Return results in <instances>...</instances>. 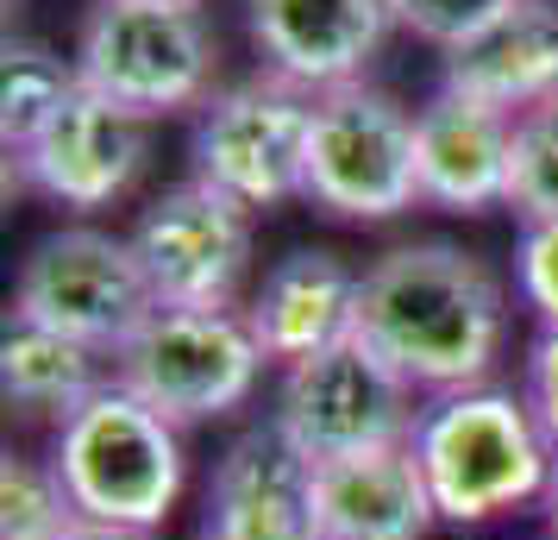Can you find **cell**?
Returning a JSON list of instances; mask_svg holds the SVG:
<instances>
[{"mask_svg":"<svg viewBox=\"0 0 558 540\" xmlns=\"http://www.w3.org/2000/svg\"><path fill=\"white\" fill-rule=\"evenodd\" d=\"M502 284L452 239H414L383 252L357 289V339L414 389H477L502 352Z\"/></svg>","mask_w":558,"mask_h":540,"instance_id":"obj_1","label":"cell"},{"mask_svg":"<svg viewBox=\"0 0 558 540\" xmlns=\"http://www.w3.org/2000/svg\"><path fill=\"white\" fill-rule=\"evenodd\" d=\"M553 453L558 446L546 440L527 396H508L489 384L439 396L433 409H421V428H414V459L427 471L433 509L458 528H477V521H496V515L553 496Z\"/></svg>","mask_w":558,"mask_h":540,"instance_id":"obj_2","label":"cell"},{"mask_svg":"<svg viewBox=\"0 0 558 540\" xmlns=\"http://www.w3.org/2000/svg\"><path fill=\"white\" fill-rule=\"evenodd\" d=\"M57 478L82 521L151 535L182 496V434L126 384H101L57 428Z\"/></svg>","mask_w":558,"mask_h":540,"instance_id":"obj_3","label":"cell"},{"mask_svg":"<svg viewBox=\"0 0 558 540\" xmlns=\"http://www.w3.org/2000/svg\"><path fill=\"white\" fill-rule=\"evenodd\" d=\"M76 82L138 120L182 113L214 82V32L195 0H95L76 38Z\"/></svg>","mask_w":558,"mask_h":540,"instance_id":"obj_4","label":"cell"},{"mask_svg":"<svg viewBox=\"0 0 558 540\" xmlns=\"http://www.w3.org/2000/svg\"><path fill=\"white\" fill-rule=\"evenodd\" d=\"M252 321L232 309H157L138 334L113 352V384L145 396L157 415L177 428L189 421H220L257 389L264 371Z\"/></svg>","mask_w":558,"mask_h":540,"instance_id":"obj_5","label":"cell"},{"mask_svg":"<svg viewBox=\"0 0 558 540\" xmlns=\"http://www.w3.org/2000/svg\"><path fill=\"white\" fill-rule=\"evenodd\" d=\"M270 428L307 465H327L352 459V453H377V446H408L421 428V409H414V384L352 334L282 371Z\"/></svg>","mask_w":558,"mask_h":540,"instance_id":"obj_6","label":"cell"},{"mask_svg":"<svg viewBox=\"0 0 558 540\" xmlns=\"http://www.w3.org/2000/svg\"><path fill=\"white\" fill-rule=\"evenodd\" d=\"M13 314L32 327L70 334L95 352H120L157 314V296L145 284V264L132 239H113L101 227L45 232L20 264Z\"/></svg>","mask_w":558,"mask_h":540,"instance_id":"obj_7","label":"cell"},{"mask_svg":"<svg viewBox=\"0 0 558 540\" xmlns=\"http://www.w3.org/2000/svg\"><path fill=\"white\" fill-rule=\"evenodd\" d=\"M307 195L339 220H396L421 202L414 177V120L402 107L345 82L314 95L307 120Z\"/></svg>","mask_w":558,"mask_h":540,"instance_id":"obj_8","label":"cell"},{"mask_svg":"<svg viewBox=\"0 0 558 540\" xmlns=\"http://www.w3.org/2000/svg\"><path fill=\"white\" fill-rule=\"evenodd\" d=\"M307 120L314 101L289 76H252L214 95L195 127V177L245 207L307 195Z\"/></svg>","mask_w":558,"mask_h":540,"instance_id":"obj_9","label":"cell"},{"mask_svg":"<svg viewBox=\"0 0 558 540\" xmlns=\"http://www.w3.org/2000/svg\"><path fill=\"white\" fill-rule=\"evenodd\" d=\"M132 252L145 264L157 309H232L252 264V207L189 177L138 214Z\"/></svg>","mask_w":558,"mask_h":540,"instance_id":"obj_10","label":"cell"},{"mask_svg":"<svg viewBox=\"0 0 558 540\" xmlns=\"http://www.w3.org/2000/svg\"><path fill=\"white\" fill-rule=\"evenodd\" d=\"M13 157L32 177V189H45L51 202L76 214H95L113 195H126L132 177L145 170V120L76 82Z\"/></svg>","mask_w":558,"mask_h":540,"instance_id":"obj_11","label":"cell"},{"mask_svg":"<svg viewBox=\"0 0 558 540\" xmlns=\"http://www.w3.org/2000/svg\"><path fill=\"white\" fill-rule=\"evenodd\" d=\"M207 540H320L314 465L277 434L252 428L227 446L207 490Z\"/></svg>","mask_w":558,"mask_h":540,"instance_id":"obj_12","label":"cell"},{"mask_svg":"<svg viewBox=\"0 0 558 540\" xmlns=\"http://www.w3.org/2000/svg\"><path fill=\"white\" fill-rule=\"evenodd\" d=\"M252 45L295 88H345L396 26L389 0H245Z\"/></svg>","mask_w":558,"mask_h":540,"instance_id":"obj_13","label":"cell"},{"mask_svg":"<svg viewBox=\"0 0 558 540\" xmlns=\"http://www.w3.org/2000/svg\"><path fill=\"white\" fill-rule=\"evenodd\" d=\"M508 145H514V113L483 107L439 82V95L414 113L421 202L452 207V214L502 207L508 202Z\"/></svg>","mask_w":558,"mask_h":540,"instance_id":"obj_14","label":"cell"},{"mask_svg":"<svg viewBox=\"0 0 558 540\" xmlns=\"http://www.w3.org/2000/svg\"><path fill=\"white\" fill-rule=\"evenodd\" d=\"M314 515L320 540H427L439 521L414 440L314 465Z\"/></svg>","mask_w":558,"mask_h":540,"instance_id":"obj_15","label":"cell"},{"mask_svg":"<svg viewBox=\"0 0 558 540\" xmlns=\"http://www.w3.org/2000/svg\"><path fill=\"white\" fill-rule=\"evenodd\" d=\"M357 277L352 264L339 252H320V245H307V252H289L264 277V289L252 296V334L264 346V359L270 364H302L314 352H327L339 339L357 334Z\"/></svg>","mask_w":558,"mask_h":540,"instance_id":"obj_16","label":"cell"},{"mask_svg":"<svg viewBox=\"0 0 558 540\" xmlns=\"http://www.w3.org/2000/svg\"><path fill=\"white\" fill-rule=\"evenodd\" d=\"M446 88L471 95L502 113L558 95V7L553 0H514L496 26H483L471 45L446 51Z\"/></svg>","mask_w":558,"mask_h":540,"instance_id":"obj_17","label":"cell"},{"mask_svg":"<svg viewBox=\"0 0 558 540\" xmlns=\"http://www.w3.org/2000/svg\"><path fill=\"white\" fill-rule=\"evenodd\" d=\"M0 389L20 415H70L101 389V371H95V346H82L70 334H51V327H32V321H7V339H0Z\"/></svg>","mask_w":558,"mask_h":540,"instance_id":"obj_18","label":"cell"},{"mask_svg":"<svg viewBox=\"0 0 558 540\" xmlns=\"http://www.w3.org/2000/svg\"><path fill=\"white\" fill-rule=\"evenodd\" d=\"M70 88H76V63L38 51V45H7V63H0V139H7V152H20Z\"/></svg>","mask_w":558,"mask_h":540,"instance_id":"obj_19","label":"cell"},{"mask_svg":"<svg viewBox=\"0 0 558 540\" xmlns=\"http://www.w3.org/2000/svg\"><path fill=\"white\" fill-rule=\"evenodd\" d=\"M508 207L521 220H558V95L514 113L508 145Z\"/></svg>","mask_w":558,"mask_h":540,"instance_id":"obj_20","label":"cell"},{"mask_svg":"<svg viewBox=\"0 0 558 540\" xmlns=\"http://www.w3.org/2000/svg\"><path fill=\"white\" fill-rule=\"evenodd\" d=\"M82 515L57 465L7 459L0 465V540H63Z\"/></svg>","mask_w":558,"mask_h":540,"instance_id":"obj_21","label":"cell"},{"mask_svg":"<svg viewBox=\"0 0 558 540\" xmlns=\"http://www.w3.org/2000/svg\"><path fill=\"white\" fill-rule=\"evenodd\" d=\"M514 0H389L396 26H408L414 38H427L439 51H458L471 45L483 26H496Z\"/></svg>","mask_w":558,"mask_h":540,"instance_id":"obj_22","label":"cell"},{"mask_svg":"<svg viewBox=\"0 0 558 540\" xmlns=\"http://www.w3.org/2000/svg\"><path fill=\"white\" fill-rule=\"evenodd\" d=\"M514 271H521V296L539 309V321L558 327V220H527Z\"/></svg>","mask_w":558,"mask_h":540,"instance_id":"obj_23","label":"cell"},{"mask_svg":"<svg viewBox=\"0 0 558 540\" xmlns=\"http://www.w3.org/2000/svg\"><path fill=\"white\" fill-rule=\"evenodd\" d=\"M527 409L539 415L546 440L558 446V327L539 334V346H533V359H527Z\"/></svg>","mask_w":558,"mask_h":540,"instance_id":"obj_24","label":"cell"},{"mask_svg":"<svg viewBox=\"0 0 558 540\" xmlns=\"http://www.w3.org/2000/svg\"><path fill=\"white\" fill-rule=\"evenodd\" d=\"M63 540H145V535H126V528H101V521H76Z\"/></svg>","mask_w":558,"mask_h":540,"instance_id":"obj_25","label":"cell"},{"mask_svg":"<svg viewBox=\"0 0 558 540\" xmlns=\"http://www.w3.org/2000/svg\"><path fill=\"white\" fill-rule=\"evenodd\" d=\"M546 509H553V535H558V478H553V496H546Z\"/></svg>","mask_w":558,"mask_h":540,"instance_id":"obj_26","label":"cell"}]
</instances>
